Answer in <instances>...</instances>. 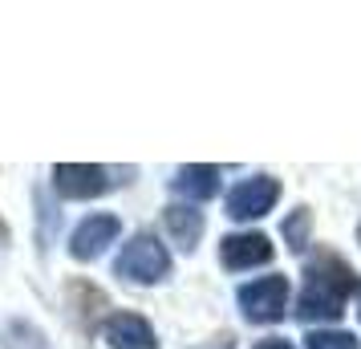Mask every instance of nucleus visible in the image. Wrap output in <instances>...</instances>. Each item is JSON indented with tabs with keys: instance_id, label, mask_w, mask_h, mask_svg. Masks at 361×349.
I'll return each instance as SVG.
<instances>
[{
	"instance_id": "obj_13",
	"label": "nucleus",
	"mask_w": 361,
	"mask_h": 349,
	"mask_svg": "<svg viewBox=\"0 0 361 349\" xmlns=\"http://www.w3.org/2000/svg\"><path fill=\"white\" fill-rule=\"evenodd\" d=\"M309 349H357V337L353 333H341V329H317L305 337Z\"/></svg>"
},
{
	"instance_id": "obj_12",
	"label": "nucleus",
	"mask_w": 361,
	"mask_h": 349,
	"mask_svg": "<svg viewBox=\"0 0 361 349\" xmlns=\"http://www.w3.org/2000/svg\"><path fill=\"white\" fill-rule=\"evenodd\" d=\"M309 228H312V212L309 207H296L293 216L284 219V240L293 252H305L309 248Z\"/></svg>"
},
{
	"instance_id": "obj_1",
	"label": "nucleus",
	"mask_w": 361,
	"mask_h": 349,
	"mask_svg": "<svg viewBox=\"0 0 361 349\" xmlns=\"http://www.w3.org/2000/svg\"><path fill=\"white\" fill-rule=\"evenodd\" d=\"M353 293H357V272L337 252H317L305 264V288L296 297V317L300 321H337Z\"/></svg>"
},
{
	"instance_id": "obj_16",
	"label": "nucleus",
	"mask_w": 361,
	"mask_h": 349,
	"mask_svg": "<svg viewBox=\"0 0 361 349\" xmlns=\"http://www.w3.org/2000/svg\"><path fill=\"white\" fill-rule=\"evenodd\" d=\"M357 240H361V224H357Z\"/></svg>"
},
{
	"instance_id": "obj_5",
	"label": "nucleus",
	"mask_w": 361,
	"mask_h": 349,
	"mask_svg": "<svg viewBox=\"0 0 361 349\" xmlns=\"http://www.w3.org/2000/svg\"><path fill=\"white\" fill-rule=\"evenodd\" d=\"M53 187H57V195H66V200H94L102 195L110 179H106V166H94V163H61L53 166Z\"/></svg>"
},
{
	"instance_id": "obj_8",
	"label": "nucleus",
	"mask_w": 361,
	"mask_h": 349,
	"mask_svg": "<svg viewBox=\"0 0 361 349\" xmlns=\"http://www.w3.org/2000/svg\"><path fill=\"white\" fill-rule=\"evenodd\" d=\"M102 337H106L114 349H154L159 345L150 321L138 317V313H114L106 325H102Z\"/></svg>"
},
{
	"instance_id": "obj_2",
	"label": "nucleus",
	"mask_w": 361,
	"mask_h": 349,
	"mask_svg": "<svg viewBox=\"0 0 361 349\" xmlns=\"http://www.w3.org/2000/svg\"><path fill=\"white\" fill-rule=\"evenodd\" d=\"M114 272L122 276V281L154 284V281H163L166 272H171V256H166L163 240H154L150 232H142V235H134L130 244L118 252Z\"/></svg>"
},
{
	"instance_id": "obj_17",
	"label": "nucleus",
	"mask_w": 361,
	"mask_h": 349,
	"mask_svg": "<svg viewBox=\"0 0 361 349\" xmlns=\"http://www.w3.org/2000/svg\"><path fill=\"white\" fill-rule=\"evenodd\" d=\"M357 313H361V309H357Z\"/></svg>"
},
{
	"instance_id": "obj_10",
	"label": "nucleus",
	"mask_w": 361,
	"mask_h": 349,
	"mask_svg": "<svg viewBox=\"0 0 361 349\" xmlns=\"http://www.w3.org/2000/svg\"><path fill=\"white\" fill-rule=\"evenodd\" d=\"M166 232L175 235V244L179 248H195L199 235H203V212H195V207H187V203H175V207H166Z\"/></svg>"
},
{
	"instance_id": "obj_4",
	"label": "nucleus",
	"mask_w": 361,
	"mask_h": 349,
	"mask_svg": "<svg viewBox=\"0 0 361 349\" xmlns=\"http://www.w3.org/2000/svg\"><path fill=\"white\" fill-rule=\"evenodd\" d=\"M280 200V183L272 175H252L228 191V216L231 219H260L268 216Z\"/></svg>"
},
{
	"instance_id": "obj_3",
	"label": "nucleus",
	"mask_w": 361,
	"mask_h": 349,
	"mask_svg": "<svg viewBox=\"0 0 361 349\" xmlns=\"http://www.w3.org/2000/svg\"><path fill=\"white\" fill-rule=\"evenodd\" d=\"M240 309H244L247 321H256V325H276L284 309H288V281L284 276H260V281L244 284L240 293Z\"/></svg>"
},
{
	"instance_id": "obj_11",
	"label": "nucleus",
	"mask_w": 361,
	"mask_h": 349,
	"mask_svg": "<svg viewBox=\"0 0 361 349\" xmlns=\"http://www.w3.org/2000/svg\"><path fill=\"white\" fill-rule=\"evenodd\" d=\"M0 345L4 349H49V341H45V333L37 329L33 321L13 317V321L4 325V333H0Z\"/></svg>"
},
{
	"instance_id": "obj_15",
	"label": "nucleus",
	"mask_w": 361,
	"mask_h": 349,
	"mask_svg": "<svg viewBox=\"0 0 361 349\" xmlns=\"http://www.w3.org/2000/svg\"><path fill=\"white\" fill-rule=\"evenodd\" d=\"M4 240H8V228H4V219H0V244H4Z\"/></svg>"
},
{
	"instance_id": "obj_14",
	"label": "nucleus",
	"mask_w": 361,
	"mask_h": 349,
	"mask_svg": "<svg viewBox=\"0 0 361 349\" xmlns=\"http://www.w3.org/2000/svg\"><path fill=\"white\" fill-rule=\"evenodd\" d=\"M252 349H293V341H284V337H268V341H260V345Z\"/></svg>"
},
{
	"instance_id": "obj_6",
	"label": "nucleus",
	"mask_w": 361,
	"mask_h": 349,
	"mask_svg": "<svg viewBox=\"0 0 361 349\" xmlns=\"http://www.w3.org/2000/svg\"><path fill=\"white\" fill-rule=\"evenodd\" d=\"M118 232H122V224L114 216H90L78 224V232L69 235V252H73V260H98L106 244H114Z\"/></svg>"
},
{
	"instance_id": "obj_7",
	"label": "nucleus",
	"mask_w": 361,
	"mask_h": 349,
	"mask_svg": "<svg viewBox=\"0 0 361 349\" xmlns=\"http://www.w3.org/2000/svg\"><path fill=\"white\" fill-rule=\"evenodd\" d=\"M219 260H224V268H231V272L260 268V264L272 260V244H268V235H260V232L224 235V244H219Z\"/></svg>"
},
{
	"instance_id": "obj_9",
	"label": "nucleus",
	"mask_w": 361,
	"mask_h": 349,
	"mask_svg": "<svg viewBox=\"0 0 361 349\" xmlns=\"http://www.w3.org/2000/svg\"><path fill=\"white\" fill-rule=\"evenodd\" d=\"M171 191L191 203L212 200L219 191V166H179V175L171 179Z\"/></svg>"
}]
</instances>
